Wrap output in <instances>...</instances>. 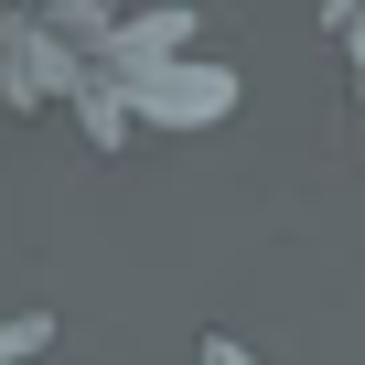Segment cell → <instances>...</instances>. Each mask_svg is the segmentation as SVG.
<instances>
[{
	"instance_id": "cell-1",
	"label": "cell",
	"mask_w": 365,
	"mask_h": 365,
	"mask_svg": "<svg viewBox=\"0 0 365 365\" xmlns=\"http://www.w3.org/2000/svg\"><path fill=\"white\" fill-rule=\"evenodd\" d=\"M129 97H140L161 129H205V118H226V108H237V76H215V65H150Z\"/></svg>"
},
{
	"instance_id": "cell-2",
	"label": "cell",
	"mask_w": 365,
	"mask_h": 365,
	"mask_svg": "<svg viewBox=\"0 0 365 365\" xmlns=\"http://www.w3.org/2000/svg\"><path fill=\"white\" fill-rule=\"evenodd\" d=\"M205 365H247V354H237V344H205Z\"/></svg>"
}]
</instances>
